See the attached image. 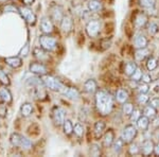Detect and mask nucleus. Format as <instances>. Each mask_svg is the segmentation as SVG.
I'll return each instance as SVG.
<instances>
[{
	"instance_id": "7c9ffc66",
	"label": "nucleus",
	"mask_w": 159,
	"mask_h": 157,
	"mask_svg": "<svg viewBox=\"0 0 159 157\" xmlns=\"http://www.w3.org/2000/svg\"><path fill=\"white\" fill-rule=\"evenodd\" d=\"M124 141L122 140V138L120 137L119 139H117V140L114 141V143H112V151L115 152V153L117 154H120L123 150V148H124Z\"/></svg>"
},
{
	"instance_id": "7ed1b4c3",
	"label": "nucleus",
	"mask_w": 159,
	"mask_h": 157,
	"mask_svg": "<svg viewBox=\"0 0 159 157\" xmlns=\"http://www.w3.org/2000/svg\"><path fill=\"white\" fill-rule=\"evenodd\" d=\"M10 141H11L13 146L21 149V150H25V151L30 150L33 145L30 139H28L27 137L20 135L18 133H13L11 135V138H10Z\"/></svg>"
},
{
	"instance_id": "f257e3e1",
	"label": "nucleus",
	"mask_w": 159,
	"mask_h": 157,
	"mask_svg": "<svg viewBox=\"0 0 159 157\" xmlns=\"http://www.w3.org/2000/svg\"><path fill=\"white\" fill-rule=\"evenodd\" d=\"M94 104H96L97 110L102 116H108L114 109V97L108 91L100 89L96 91Z\"/></svg>"
},
{
	"instance_id": "9b49d317",
	"label": "nucleus",
	"mask_w": 159,
	"mask_h": 157,
	"mask_svg": "<svg viewBox=\"0 0 159 157\" xmlns=\"http://www.w3.org/2000/svg\"><path fill=\"white\" fill-rule=\"evenodd\" d=\"M33 55L34 58L38 60L39 62H43V63H46L50 60L49 56V52L46 51L45 49H43L42 47H35L33 49Z\"/></svg>"
},
{
	"instance_id": "f8f14e48",
	"label": "nucleus",
	"mask_w": 159,
	"mask_h": 157,
	"mask_svg": "<svg viewBox=\"0 0 159 157\" xmlns=\"http://www.w3.org/2000/svg\"><path fill=\"white\" fill-rule=\"evenodd\" d=\"M40 31H42L43 34H51L54 31V25H53V22L51 18H49V17H43L40 20Z\"/></svg>"
},
{
	"instance_id": "de8ad7c7",
	"label": "nucleus",
	"mask_w": 159,
	"mask_h": 157,
	"mask_svg": "<svg viewBox=\"0 0 159 157\" xmlns=\"http://www.w3.org/2000/svg\"><path fill=\"white\" fill-rule=\"evenodd\" d=\"M148 104L152 105L155 109H159V98H153L148 101Z\"/></svg>"
},
{
	"instance_id": "412c9836",
	"label": "nucleus",
	"mask_w": 159,
	"mask_h": 157,
	"mask_svg": "<svg viewBox=\"0 0 159 157\" xmlns=\"http://www.w3.org/2000/svg\"><path fill=\"white\" fill-rule=\"evenodd\" d=\"M4 62L7 66H10L11 68L17 69L19 67H21L22 65V60L19 56H11V58H4Z\"/></svg>"
},
{
	"instance_id": "1a4fd4ad",
	"label": "nucleus",
	"mask_w": 159,
	"mask_h": 157,
	"mask_svg": "<svg viewBox=\"0 0 159 157\" xmlns=\"http://www.w3.org/2000/svg\"><path fill=\"white\" fill-rule=\"evenodd\" d=\"M29 71L31 73H34L35 76H45L48 73V68L43 62H33L29 66Z\"/></svg>"
},
{
	"instance_id": "20e7f679",
	"label": "nucleus",
	"mask_w": 159,
	"mask_h": 157,
	"mask_svg": "<svg viewBox=\"0 0 159 157\" xmlns=\"http://www.w3.org/2000/svg\"><path fill=\"white\" fill-rule=\"evenodd\" d=\"M38 42L40 44V47L45 49L48 52H53L57 48V40L54 37L50 36L49 34H43L40 35L38 38Z\"/></svg>"
},
{
	"instance_id": "cd10ccee",
	"label": "nucleus",
	"mask_w": 159,
	"mask_h": 157,
	"mask_svg": "<svg viewBox=\"0 0 159 157\" xmlns=\"http://www.w3.org/2000/svg\"><path fill=\"white\" fill-rule=\"evenodd\" d=\"M148 50L147 48H141V49H137L135 52V58L137 62H142L144 61L145 58L148 56Z\"/></svg>"
},
{
	"instance_id": "bb28decb",
	"label": "nucleus",
	"mask_w": 159,
	"mask_h": 157,
	"mask_svg": "<svg viewBox=\"0 0 159 157\" xmlns=\"http://www.w3.org/2000/svg\"><path fill=\"white\" fill-rule=\"evenodd\" d=\"M129 92H127L125 89H118L117 92H116V100L119 103H121V104H123V103L127 102V100H129Z\"/></svg>"
},
{
	"instance_id": "423d86ee",
	"label": "nucleus",
	"mask_w": 159,
	"mask_h": 157,
	"mask_svg": "<svg viewBox=\"0 0 159 157\" xmlns=\"http://www.w3.org/2000/svg\"><path fill=\"white\" fill-rule=\"evenodd\" d=\"M85 31L89 37H97L101 32V21L99 19H90L86 24Z\"/></svg>"
},
{
	"instance_id": "b1692460",
	"label": "nucleus",
	"mask_w": 159,
	"mask_h": 157,
	"mask_svg": "<svg viewBox=\"0 0 159 157\" xmlns=\"http://www.w3.org/2000/svg\"><path fill=\"white\" fill-rule=\"evenodd\" d=\"M87 7L90 12H100L102 10V2L100 0H89L87 2Z\"/></svg>"
},
{
	"instance_id": "a18cd8bd",
	"label": "nucleus",
	"mask_w": 159,
	"mask_h": 157,
	"mask_svg": "<svg viewBox=\"0 0 159 157\" xmlns=\"http://www.w3.org/2000/svg\"><path fill=\"white\" fill-rule=\"evenodd\" d=\"M29 50H30V47H29V44H25V45L24 46V48L20 50V52H19V54L21 55V56H27L28 54H29Z\"/></svg>"
},
{
	"instance_id": "a19ab883",
	"label": "nucleus",
	"mask_w": 159,
	"mask_h": 157,
	"mask_svg": "<svg viewBox=\"0 0 159 157\" xmlns=\"http://www.w3.org/2000/svg\"><path fill=\"white\" fill-rule=\"evenodd\" d=\"M139 94H148V90H150V85L148 83H144V82H141V83L138 85L137 87Z\"/></svg>"
},
{
	"instance_id": "f704fd0d",
	"label": "nucleus",
	"mask_w": 159,
	"mask_h": 157,
	"mask_svg": "<svg viewBox=\"0 0 159 157\" xmlns=\"http://www.w3.org/2000/svg\"><path fill=\"white\" fill-rule=\"evenodd\" d=\"M148 32L150 33L151 35H156L159 32V25L156 24V22H148Z\"/></svg>"
},
{
	"instance_id": "c756f323",
	"label": "nucleus",
	"mask_w": 159,
	"mask_h": 157,
	"mask_svg": "<svg viewBox=\"0 0 159 157\" xmlns=\"http://www.w3.org/2000/svg\"><path fill=\"white\" fill-rule=\"evenodd\" d=\"M73 133L78 138H83L84 133H85V127L81 122H76L73 125Z\"/></svg>"
},
{
	"instance_id": "6e6552de",
	"label": "nucleus",
	"mask_w": 159,
	"mask_h": 157,
	"mask_svg": "<svg viewBox=\"0 0 159 157\" xmlns=\"http://www.w3.org/2000/svg\"><path fill=\"white\" fill-rule=\"evenodd\" d=\"M65 110L60 106H54L51 112V117L56 127H61L65 121Z\"/></svg>"
},
{
	"instance_id": "2f4dec72",
	"label": "nucleus",
	"mask_w": 159,
	"mask_h": 157,
	"mask_svg": "<svg viewBox=\"0 0 159 157\" xmlns=\"http://www.w3.org/2000/svg\"><path fill=\"white\" fill-rule=\"evenodd\" d=\"M63 131H64V134L65 135H67V136H70L71 134L73 133V124H72V122H71L70 120H68V119H65V121H64V123H63Z\"/></svg>"
},
{
	"instance_id": "473e14b6",
	"label": "nucleus",
	"mask_w": 159,
	"mask_h": 157,
	"mask_svg": "<svg viewBox=\"0 0 159 157\" xmlns=\"http://www.w3.org/2000/svg\"><path fill=\"white\" fill-rule=\"evenodd\" d=\"M145 65H147V69H148V71L155 70V69L158 67V61H157V58H153V56H150V58H148Z\"/></svg>"
},
{
	"instance_id": "393cba45",
	"label": "nucleus",
	"mask_w": 159,
	"mask_h": 157,
	"mask_svg": "<svg viewBox=\"0 0 159 157\" xmlns=\"http://www.w3.org/2000/svg\"><path fill=\"white\" fill-rule=\"evenodd\" d=\"M142 115H144L145 117H148V119H153L156 115H157V109L153 107L152 105H145L142 109Z\"/></svg>"
},
{
	"instance_id": "5701e85b",
	"label": "nucleus",
	"mask_w": 159,
	"mask_h": 157,
	"mask_svg": "<svg viewBox=\"0 0 159 157\" xmlns=\"http://www.w3.org/2000/svg\"><path fill=\"white\" fill-rule=\"evenodd\" d=\"M136 123H137L138 128H140V130H142V131H148L151 122H150V119H148V117H145L144 115H141L139 117V119L136 121Z\"/></svg>"
},
{
	"instance_id": "3c124183",
	"label": "nucleus",
	"mask_w": 159,
	"mask_h": 157,
	"mask_svg": "<svg viewBox=\"0 0 159 157\" xmlns=\"http://www.w3.org/2000/svg\"><path fill=\"white\" fill-rule=\"evenodd\" d=\"M34 1L35 0H22V2H24V4H25V6H31Z\"/></svg>"
},
{
	"instance_id": "9d476101",
	"label": "nucleus",
	"mask_w": 159,
	"mask_h": 157,
	"mask_svg": "<svg viewBox=\"0 0 159 157\" xmlns=\"http://www.w3.org/2000/svg\"><path fill=\"white\" fill-rule=\"evenodd\" d=\"M50 15H51V19L55 22H61V20L65 16V15H64L63 7L61 6H57V4L50 7Z\"/></svg>"
},
{
	"instance_id": "a211bd4d",
	"label": "nucleus",
	"mask_w": 159,
	"mask_h": 157,
	"mask_svg": "<svg viewBox=\"0 0 159 157\" xmlns=\"http://www.w3.org/2000/svg\"><path fill=\"white\" fill-rule=\"evenodd\" d=\"M0 98L3 102H6L7 104H11L13 102V97L11 91L9 90V88H7V86L1 85L0 86Z\"/></svg>"
},
{
	"instance_id": "37998d69",
	"label": "nucleus",
	"mask_w": 159,
	"mask_h": 157,
	"mask_svg": "<svg viewBox=\"0 0 159 157\" xmlns=\"http://www.w3.org/2000/svg\"><path fill=\"white\" fill-rule=\"evenodd\" d=\"M90 154L92 156H100L101 155V149L98 145H90Z\"/></svg>"
},
{
	"instance_id": "09e8293b",
	"label": "nucleus",
	"mask_w": 159,
	"mask_h": 157,
	"mask_svg": "<svg viewBox=\"0 0 159 157\" xmlns=\"http://www.w3.org/2000/svg\"><path fill=\"white\" fill-rule=\"evenodd\" d=\"M152 125L156 128L159 127V116L158 115H156L155 117L152 119Z\"/></svg>"
},
{
	"instance_id": "2eb2a0df",
	"label": "nucleus",
	"mask_w": 159,
	"mask_h": 157,
	"mask_svg": "<svg viewBox=\"0 0 159 157\" xmlns=\"http://www.w3.org/2000/svg\"><path fill=\"white\" fill-rule=\"evenodd\" d=\"M134 25L137 29H142L145 25H148V16L144 14V13H138L135 16V20H134Z\"/></svg>"
},
{
	"instance_id": "49530a36",
	"label": "nucleus",
	"mask_w": 159,
	"mask_h": 157,
	"mask_svg": "<svg viewBox=\"0 0 159 157\" xmlns=\"http://www.w3.org/2000/svg\"><path fill=\"white\" fill-rule=\"evenodd\" d=\"M152 81H153V80H152V76H151V74H148V73H143L142 74V79H141V82H144V83L150 84Z\"/></svg>"
},
{
	"instance_id": "f3484780",
	"label": "nucleus",
	"mask_w": 159,
	"mask_h": 157,
	"mask_svg": "<svg viewBox=\"0 0 159 157\" xmlns=\"http://www.w3.org/2000/svg\"><path fill=\"white\" fill-rule=\"evenodd\" d=\"M134 45H135L136 49L147 48L148 45V40L147 36H145L144 34H141V33L137 34L134 39Z\"/></svg>"
},
{
	"instance_id": "72a5a7b5",
	"label": "nucleus",
	"mask_w": 159,
	"mask_h": 157,
	"mask_svg": "<svg viewBox=\"0 0 159 157\" xmlns=\"http://www.w3.org/2000/svg\"><path fill=\"white\" fill-rule=\"evenodd\" d=\"M134 109H135L134 105H133L130 102H125L122 104V113L124 116H130Z\"/></svg>"
},
{
	"instance_id": "4c0bfd02",
	"label": "nucleus",
	"mask_w": 159,
	"mask_h": 157,
	"mask_svg": "<svg viewBox=\"0 0 159 157\" xmlns=\"http://www.w3.org/2000/svg\"><path fill=\"white\" fill-rule=\"evenodd\" d=\"M139 3L144 9H153L156 6V0H139Z\"/></svg>"
},
{
	"instance_id": "ea45409f",
	"label": "nucleus",
	"mask_w": 159,
	"mask_h": 157,
	"mask_svg": "<svg viewBox=\"0 0 159 157\" xmlns=\"http://www.w3.org/2000/svg\"><path fill=\"white\" fill-rule=\"evenodd\" d=\"M142 70L138 67L137 69H136V71L134 73L130 76V79H132V81H134V82H140L141 81V79H142Z\"/></svg>"
},
{
	"instance_id": "4be33fe9",
	"label": "nucleus",
	"mask_w": 159,
	"mask_h": 157,
	"mask_svg": "<svg viewBox=\"0 0 159 157\" xmlns=\"http://www.w3.org/2000/svg\"><path fill=\"white\" fill-rule=\"evenodd\" d=\"M61 95H64L65 97H67L68 99L71 100H78L80 99V96H81L78 88H75V87H68V86Z\"/></svg>"
},
{
	"instance_id": "aec40b11",
	"label": "nucleus",
	"mask_w": 159,
	"mask_h": 157,
	"mask_svg": "<svg viewBox=\"0 0 159 157\" xmlns=\"http://www.w3.org/2000/svg\"><path fill=\"white\" fill-rule=\"evenodd\" d=\"M84 90L87 94H96V91L98 90V84H97L96 80L89 79L84 83Z\"/></svg>"
},
{
	"instance_id": "c9c22d12",
	"label": "nucleus",
	"mask_w": 159,
	"mask_h": 157,
	"mask_svg": "<svg viewBox=\"0 0 159 157\" xmlns=\"http://www.w3.org/2000/svg\"><path fill=\"white\" fill-rule=\"evenodd\" d=\"M0 84L1 85H4V86H9L11 84V81H10V78L9 76L0 68Z\"/></svg>"
},
{
	"instance_id": "c03bdc74",
	"label": "nucleus",
	"mask_w": 159,
	"mask_h": 157,
	"mask_svg": "<svg viewBox=\"0 0 159 157\" xmlns=\"http://www.w3.org/2000/svg\"><path fill=\"white\" fill-rule=\"evenodd\" d=\"M140 116H141V110L139 109H134V110H133V113L130 114L129 117L133 122H136V121L139 119Z\"/></svg>"
},
{
	"instance_id": "39448f33",
	"label": "nucleus",
	"mask_w": 159,
	"mask_h": 157,
	"mask_svg": "<svg viewBox=\"0 0 159 157\" xmlns=\"http://www.w3.org/2000/svg\"><path fill=\"white\" fill-rule=\"evenodd\" d=\"M137 135H138L137 127L134 124H127L122 130L121 138L124 141L125 145H129V143H132L134 141V139L137 137Z\"/></svg>"
},
{
	"instance_id": "c85d7f7f",
	"label": "nucleus",
	"mask_w": 159,
	"mask_h": 157,
	"mask_svg": "<svg viewBox=\"0 0 159 157\" xmlns=\"http://www.w3.org/2000/svg\"><path fill=\"white\" fill-rule=\"evenodd\" d=\"M137 68H138V66H137V64H136L135 62H129V63L125 64L124 73L126 74L127 76H129V78H130V76L135 72Z\"/></svg>"
},
{
	"instance_id": "6ab92c4d",
	"label": "nucleus",
	"mask_w": 159,
	"mask_h": 157,
	"mask_svg": "<svg viewBox=\"0 0 159 157\" xmlns=\"http://www.w3.org/2000/svg\"><path fill=\"white\" fill-rule=\"evenodd\" d=\"M115 141V133L112 130H108L103 135V146L104 148H110Z\"/></svg>"
},
{
	"instance_id": "f03ea898",
	"label": "nucleus",
	"mask_w": 159,
	"mask_h": 157,
	"mask_svg": "<svg viewBox=\"0 0 159 157\" xmlns=\"http://www.w3.org/2000/svg\"><path fill=\"white\" fill-rule=\"evenodd\" d=\"M42 80L43 82V85L52 91L63 94V92L65 91V89L67 88V86H66L65 84H63L57 78L51 76V74H48V73L45 74V76H43Z\"/></svg>"
},
{
	"instance_id": "4468645a",
	"label": "nucleus",
	"mask_w": 159,
	"mask_h": 157,
	"mask_svg": "<svg viewBox=\"0 0 159 157\" xmlns=\"http://www.w3.org/2000/svg\"><path fill=\"white\" fill-rule=\"evenodd\" d=\"M141 154L143 156H150L151 154L154 153V148H155V145H154L153 140L151 139H147L142 142L141 145Z\"/></svg>"
},
{
	"instance_id": "e433bc0d",
	"label": "nucleus",
	"mask_w": 159,
	"mask_h": 157,
	"mask_svg": "<svg viewBox=\"0 0 159 157\" xmlns=\"http://www.w3.org/2000/svg\"><path fill=\"white\" fill-rule=\"evenodd\" d=\"M141 153V148L137 143H130L129 148V154L132 156H136L138 154Z\"/></svg>"
},
{
	"instance_id": "8fccbe9b",
	"label": "nucleus",
	"mask_w": 159,
	"mask_h": 157,
	"mask_svg": "<svg viewBox=\"0 0 159 157\" xmlns=\"http://www.w3.org/2000/svg\"><path fill=\"white\" fill-rule=\"evenodd\" d=\"M154 154L159 156V141L155 145V148H154Z\"/></svg>"
},
{
	"instance_id": "dca6fc26",
	"label": "nucleus",
	"mask_w": 159,
	"mask_h": 157,
	"mask_svg": "<svg viewBox=\"0 0 159 157\" xmlns=\"http://www.w3.org/2000/svg\"><path fill=\"white\" fill-rule=\"evenodd\" d=\"M105 127H106V124H105L104 121H102V120L97 121V122L94 123V127H93L94 137H96L97 139L101 138L105 133Z\"/></svg>"
},
{
	"instance_id": "ddd939ff",
	"label": "nucleus",
	"mask_w": 159,
	"mask_h": 157,
	"mask_svg": "<svg viewBox=\"0 0 159 157\" xmlns=\"http://www.w3.org/2000/svg\"><path fill=\"white\" fill-rule=\"evenodd\" d=\"M73 29V20L70 16H64L63 19L61 20V30L65 34H69Z\"/></svg>"
},
{
	"instance_id": "a878e982",
	"label": "nucleus",
	"mask_w": 159,
	"mask_h": 157,
	"mask_svg": "<svg viewBox=\"0 0 159 157\" xmlns=\"http://www.w3.org/2000/svg\"><path fill=\"white\" fill-rule=\"evenodd\" d=\"M32 113H33V106L29 102L24 103V104L21 105V107H20V115H21L22 117H25V118L29 117V116L32 115Z\"/></svg>"
},
{
	"instance_id": "79ce46f5",
	"label": "nucleus",
	"mask_w": 159,
	"mask_h": 157,
	"mask_svg": "<svg viewBox=\"0 0 159 157\" xmlns=\"http://www.w3.org/2000/svg\"><path fill=\"white\" fill-rule=\"evenodd\" d=\"M7 115V106L6 102H0V118H6Z\"/></svg>"
},
{
	"instance_id": "0eeeda50",
	"label": "nucleus",
	"mask_w": 159,
	"mask_h": 157,
	"mask_svg": "<svg viewBox=\"0 0 159 157\" xmlns=\"http://www.w3.org/2000/svg\"><path fill=\"white\" fill-rule=\"evenodd\" d=\"M18 12L20 13L21 17L25 20V22H27V24H29L31 25L36 24V20H37L36 15L34 14V12H33L30 7H19V9H18Z\"/></svg>"
},
{
	"instance_id": "58836bf2",
	"label": "nucleus",
	"mask_w": 159,
	"mask_h": 157,
	"mask_svg": "<svg viewBox=\"0 0 159 157\" xmlns=\"http://www.w3.org/2000/svg\"><path fill=\"white\" fill-rule=\"evenodd\" d=\"M148 101H150V97L148 96V94H139L137 97V102L139 103L140 105H145L148 104Z\"/></svg>"
}]
</instances>
